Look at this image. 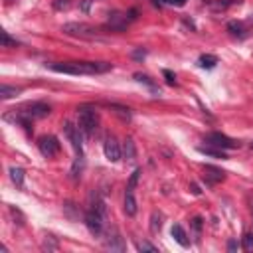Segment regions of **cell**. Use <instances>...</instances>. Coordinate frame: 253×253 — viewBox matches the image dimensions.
Returning <instances> with one entry per match:
<instances>
[{"label": "cell", "mask_w": 253, "mask_h": 253, "mask_svg": "<svg viewBox=\"0 0 253 253\" xmlns=\"http://www.w3.org/2000/svg\"><path fill=\"white\" fill-rule=\"evenodd\" d=\"M47 67L55 73H67V75H97L113 69V65L107 61H63V63H47Z\"/></svg>", "instance_id": "1"}, {"label": "cell", "mask_w": 253, "mask_h": 253, "mask_svg": "<svg viewBox=\"0 0 253 253\" xmlns=\"http://www.w3.org/2000/svg\"><path fill=\"white\" fill-rule=\"evenodd\" d=\"M77 119H79V128L85 136H93V132L99 126V113L91 105H81L77 109Z\"/></svg>", "instance_id": "2"}, {"label": "cell", "mask_w": 253, "mask_h": 253, "mask_svg": "<svg viewBox=\"0 0 253 253\" xmlns=\"http://www.w3.org/2000/svg\"><path fill=\"white\" fill-rule=\"evenodd\" d=\"M49 105H45V103H32V105H28V107H24L18 115H16V121L20 123V125H24L26 128L30 126V123L34 121V119H43V117H47L49 115Z\"/></svg>", "instance_id": "3"}, {"label": "cell", "mask_w": 253, "mask_h": 253, "mask_svg": "<svg viewBox=\"0 0 253 253\" xmlns=\"http://www.w3.org/2000/svg\"><path fill=\"white\" fill-rule=\"evenodd\" d=\"M61 32H65L67 36H75V38H83V40H93L97 38V30L89 24H79V22H69L63 24Z\"/></svg>", "instance_id": "4"}, {"label": "cell", "mask_w": 253, "mask_h": 253, "mask_svg": "<svg viewBox=\"0 0 253 253\" xmlns=\"http://www.w3.org/2000/svg\"><path fill=\"white\" fill-rule=\"evenodd\" d=\"M38 148H40V152H42V156H45V158H53L57 152H59V140L55 138V136H51V134H43V136H40L38 138Z\"/></svg>", "instance_id": "5"}, {"label": "cell", "mask_w": 253, "mask_h": 253, "mask_svg": "<svg viewBox=\"0 0 253 253\" xmlns=\"http://www.w3.org/2000/svg\"><path fill=\"white\" fill-rule=\"evenodd\" d=\"M85 225L89 227V231L93 235H103V229H105V213H101L97 210H89L85 213Z\"/></svg>", "instance_id": "6"}, {"label": "cell", "mask_w": 253, "mask_h": 253, "mask_svg": "<svg viewBox=\"0 0 253 253\" xmlns=\"http://www.w3.org/2000/svg\"><path fill=\"white\" fill-rule=\"evenodd\" d=\"M63 130H65V136L69 138V142H71V146L75 148V152L77 154H83V146H81V134H79V126H75V125H71V123H65L63 125Z\"/></svg>", "instance_id": "7"}, {"label": "cell", "mask_w": 253, "mask_h": 253, "mask_svg": "<svg viewBox=\"0 0 253 253\" xmlns=\"http://www.w3.org/2000/svg\"><path fill=\"white\" fill-rule=\"evenodd\" d=\"M103 152H105V158L109 162H117L121 158V146L117 142L115 136H107L105 138V144H103Z\"/></svg>", "instance_id": "8"}, {"label": "cell", "mask_w": 253, "mask_h": 253, "mask_svg": "<svg viewBox=\"0 0 253 253\" xmlns=\"http://www.w3.org/2000/svg\"><path fill=\"white\" fill-rule=\"evenodd\" d=\"M206 140H208L211 146H217V148H235V146H237V142H235L233 138H229V136H225V134H221V132H210Z\"/></svg>", "instance_id": "9"}, {"label": "cell", "mask_w": 253, "mask_h": 253, "mask_svg": "<svg viewBox=\"0 0 253 253\" xmlns=\"http://www.w3.org/2000/svg\"><path fill=\"white\" fill-rule=\"evenodd\" d=\"M83 168H85V158H83V154H77V158L73 160V166L69 170V176H71L73 182H79V178L83 174Z\"/></svg>", "instance_id": "10"}, {"label": "cell", "mask_w": 253, "mask_h": 253, "mask_svg": "<svg viewBox=\"0 0 253 253\" xmlns=\"http://www.w3.org/2000/svg\"><path fill=\"white\" fill-rule=\"evenodd\" d=\"M125 213L126 215H134L136 213V200H134V190H130V188H126V192H125Z\"/></svg>", "instance_id": "11"}, {"label": "cell", "mask_w": 253, "mask_h": 253, "mask_svg": "<svg viewBox=\"0 0 253 253\" xmlns=\"http://www.w3.org/2000/svg\"><path fill=\"white\" fill-rule=\"evenodd\" d=\"M204 172H206V180H208L210 184L221 182V180L225 178V172H223V170H219V168H215V166H206V168H204Z\"/></svg>", "instance_id": "12"}, {"label": "cell", "mask_w": 253, "mask_h": 253, "mask_svg": "<svg viewBox=\"0 0 253 253\" xmlns=\"http://www.w3.org/2000/svg\"><path fill=\"white\" fill-rule=\"evenodd\" d=\"M170 233H172V237H174V241L176 243H180L182 247H188V235H186V231H184V227L180 225V223H176V225H172V229H170Z\"/></svg>", "instance_id": "13"}, {"label": "cell", "mask_w": 253, "mask_h": 253, "mask_svg": "<svg viewBox=\"0 0 253 253\" xmlns=\"http://www.w3.org/2000/svg\"><path fill=\"white\" fill-rule=\"evenodd\" d=\"M105 247L107 249H111V251H123L125 249V243H123V239L117 235V231L113 233V237H111V233H109V237L105 239Z\"/></svg>", "instance_id": "14"}, {"label": "cell", "mask_w": 253, "mask_h": 253, "mask_svg": "<svg viewBox=\"0 0 253 253\" xmlns=\"http://www.w3.org/2000/svg\"><path fill=\"white\" fill-rule=\"evenodd\" d=\"M123 154H125V160L134 162V158H136V150H134V142H132V138H125Z\"/></svg>", "instance_id": "15"}, {"label": "cell", "mask_w": 253, "mask_h": 253, "mask_svg": "<svg viewBox=\"0 0 253 253\" xmlns=\"http://www.w3.org/2000/svg\"><path fill=\"white\" fill-rule=\"evenodd\" d=\"M227 32H229L231 36H235V38H245V26H243L241 22L231 20V22L227 24Z\"/></svg>", "instance_id": "16"}, {"label": "cell", "mask_w": 253, "mask_h": 253, "mask_svg": "<svg viewBox=\"0 0 253 253\" xmlns=\"http://www.w3.org/2000/svg\"><path fill=\"white\" fill-rule=\"evenodd\" d=\"M10 180H12L18 188H22V186H24V168L12 166V168H10Z\"/></svg>", "instance_id": "17"}, {"label": "cell", "mask_w": 253, "mask_h": 253, "mask_svg": "<svg viewBox=\"0 0 253 253\" xmlns=\"http://www.w3.org/2000/svg\"><path fill=\"white\" fill-rule=\"evenodd\" d=\"M198 150H200L202 154H206V156H211V158H221V160H223V158H227V156H225V152H223L221 148H210V146H200Z\"/></svg>", "instance_id": "18"}, {"label": "cell", "mask_w": 253, "mask_h": 253, "mask_svg": "<svg viewBox=\"0 0 253 253\" xmlns=\"http://www.w3.org/2000/svg\"><path fill=\"white\" fill-rule=\"evenodd\" d=\"M215 63H217V57L215 55H210V53H206V55H202L198 59V65L204 67V69H211V67H215Z\"/></svg>", "instance_id": "19"}, {"label": "cell", "mask_w": 253, "mask_h": 253, "mask_svg": "<svg viewBox=\"0 0 253 253\" xmlns=\"http://www.w3.org/2000/svg\"><path fill=\"white\" fill-rule=\"evenodd\" d=\"M113 113L117 117H121V121H130V109L128 107H123V105H111Z\"/></svg>", "instance_id": "20"}, {"label": "cell", "mask_w": 253, "mask_h": 253, "mask_svg": "<svg viewBox=\"0 0 253 253\" xmlns=\"http://www.w3.org/2000/svg\"><path fill=\"white\" fill-rule=\"evenodd\" d=\"M16 95H20V89L18 87H10V85H2L0 87V97L2 99H12Z\"/></svg>", "instance_id": "21"}, {"label": "cell", "mask_w": 253, "mask_h": 253, "mask_svg": "<svg viewBox=\"0 0 253 253\" xmlns=\"http://www.w3.org/2000/svg\"><path fill=\"white\" fill-rule=\"evenodd\" d=\"M162 219H164L162 213H158V211L152 213V217H150V231H152V233L160 231V227H162Z\"/></svg>", "instance_id": "22"}, {"label": "cell", "mask_w": 253, "mask_h": 253, "mask_svg": "<svg viewBox=\"0 0 253 253\" xmlns=\"http://www.w3.org/2000/svg\"><path fill=\"white\" fill-rule=\"evenodd\" d=\"M42 247L43 249H47V251H57L59 249V245H57V241L51 237V235H47L45 239H43V243H42Z\"/></svg>", "instance_id": "23"}, {"label": "cell", "mask_w": 253, "mask_h": 253, "mask_svg": "<svg viewBox=\"0 0 253 253\" xmlns=\"http://www.w3.org/2000/svg\"><path fill=\"white\" fill-rule=\"evenodd\" d=\"M136 249H138V251H150V253H156V251H158V249H156L152 243H148V241H138V243H136Z\"/></svg>", "instance_id": "24"}, {"label": "cell", "mask_w": 253, "mask_h": 253, "mask_svg": "<svg viewBox=\"0 0 253 253\" xmlns=\"http://www.w3.org/2000/svg\"><path fill=\"white\" fill-rule=\"evenodd\" d=\"M10 45H18V42L16 40H12L10 36H8V32H2V47H10Z\"/></svg>", "instance_id": "25"}, {"label": "cell", "mask_w": 253, "mask_h": 253, "mask_svg": "<svg viewBox=\"0 0 253 253\" xmlns=\"http://www.w3.org/2000/svg\"><path fill=\"white\" fill-rule=\"evenodd\" d=\"M243 249L245 251H253V233H245L243 235Z\"/></svg>", "instance_id": "26"}, {"label": "cell", "mask_w": 253, "mask_h": 253, "mask_svg": "<svg viewBox=\"0 0 253 253\" xmlns=\"http://www.w3.org/2000/svg\"><path fill=\"white\" fill-rule=\"evenodd\" d=\"M134 79H136V81H140V83H146L148 87H152V89H154V83H152V79H150L148 75H144V73H134Z\"/></svg>", "instance_id": "27"}, {"label": "cell", "mask_w": 253, "mask_h": 253, "mask_svg": "<svg viewBox=\"0 0 253 253\" xmlns=\"http://www.w3.org/2000/svg\"><path fill=\"white\" fill-rule=\"evenodd\" d=\"M138 176H140V170L136 168L132 174H130V178H128V184H126V188H130V190H134V186H136V182H138Z\"/></svg>", "instance_id": "28"}, {"label": "cell", "mask_w": 253, "mask_h": 253, "mask_svg": "<svg viewBox=\"0 0 253 253\" xmlns=\"http://www.w3.org/2000/svg\"><path fill=\"white\" fill-rule=\"evenodd\" d=\"M69 6H71V0H53V8L59 10V12L61 10H67Z\"/></svg>", "instance_id": "29"}, {"label": "cell", "mask_w": 253, "mask_h": 253, "mask_svg": "<svg viewBox=\"0 0 253 253\" xmlns=\"http://www.w3.org/2000/svg\"><path fill=\"white\" fill-rule=\"evenodd\" d=\"M192 227H194L196 241H198V239H200V231H202V219H200V217H194V219H192Z\"/></svg>", "instance_id": "30"}, {"label": "cell", "mask_w": 253, "mask_h": 253, "mask_svg": "<svg viewBox=\"0 0 253 253\" xmlns=\"http://www.w3.org/2000/svg\"><path fill=\"white\" fill-rule=\"evenodd\" d=\"M162 75L166 77V83H168V85H174V83H176V75H174L170 69H164V71H162Z\"/></svg>", "instance_id": "31"}, {"label": "cell", "mask_w": 253, "mask_h": 253, "mask_svg": "<svg viewBox=\"0 0 253 253\" xmlns=\"http://www.w3.org/2000/svg\"><path fill=\"white\" fill-rule=\"evenodd\" d=\"M239 249V243L235 241V239H229V243H227V251H237Z\"/></svg>", "instance_id": "32"}, {"label": "cell", "mask_w": 253, "mask_h": 253, "mask_svg": "<svg viewBox=\"0 0 253 253\" xmlns=\"http://www.w3.org/2000/svg\"><path fill=\"white\" fill-rule=\"evenodd\" d=\"M132 55H134L136 59H140V57H144V55H146V51H142V49H136V51H134Z\"/></svg>", "instance_id": "33"}, {"label": "cell", "mask_w": 253, "mask_h": 253, "mask_svg": "<svg viewBox=\"0 0 253 253\" xmlns=\"http://www.w3.org/2000/svg\"><path fill=\"white\" fill-rule=\"evenodd\" d=\"M170 4H176V6H184L186 4V0H168Z\"/></svg>", "instance_id": "34"}, {"label": "cell", "mask_w": 253, "mask_h": 253, "mask_svg": "<svg viewBox=\"0 0 253 253\" xmlns=\"http://www.w3.org/2000/svg\"><path fill=\"white\" fill-rule=\"evenodd\" d=\"M190 190H192L194 194H200V192H202V190H198V186H196V184H192V186H190Z\"/></svg>", "instance_id": "35"}, {"label": "cell", "mask_w": 253, "mask_h": 253, "mask_svg": "<svg viewBox=\"0 0 253 253\" xmlns=\"http://www.w3.org/2000/svg\"><path fill=\"white\" fill-rule=\"evenodd\" d=\"M4 2H6V4H12V2H14V0H4Z\"/></svg>", "instance_id": "36"}, {"label": "cell", "mask_w": 253, "mask_h": 253, "mask_svg": "<svg viewBox=\"0 0 253 253\" xmlns=\"http://www.w3.org/2000/svg\"><path fill=\"white\" fill-rule=\"evenodd\" d=\"M251 146H253V144H251Z\"/></svg>", "instance_id": "37"}]
</instances>
